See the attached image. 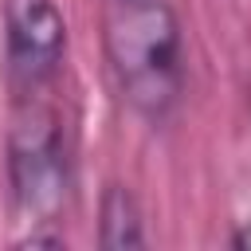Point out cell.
Masks as SVG:
<instances>
[{
	"label": "cell",
	"mask_w": 251,
	"mask_h": 251,
	"mask_svg": "<svg viewBox=\"0 0 251 251\" xmlns=\"http://www.w3.org/2000/svg\"><path fill=\"white\" fill-rule=\"evenodd\" d=\"M102 47L126 106L161 126L184 94V35L176 12L165 0H110Z\"/></svg>",
	"instance_id": "obj_1"
},
{
	"label": "cell",
	"mask_w": 251,
	"mask_h": 251,
	"mask_svg": "<svg viewBox=\"0 0 251 251\" xmlns=\"http://www.w3.org/2000/svg\"><path fill=\"white\" fill-rule=\"evenodd\" d=\"M231 247H239V251H251V220H243V224L235 227V235H231Z\"/></svg>",
	"instance_id": "obj_5"
},
{
	"label": "cell",
	"mask_w": 251,
	"mask_h": 251,
	"mask_svg": "<svg viewBox=\"0 0 251 251\" xmlns=\"http://www.w3.org/2000/svg\"><path fill=\"white\" fill-rule=\"evenodd\" d=\"M67 59V20L55 0H4V71L12 94H51Z\"/></svg>",
	"instance_id": "obj_3"
},
{
	"label": "cell",
	"mask_w": 251,
	"mask_h": 251,
	"mask_svg": "<svg viewBox=\"0 0 251 251\" xmlns=\"http://www.w3.org/2000/svg\"><path fill=\"white\" fill-rule=\"evenodd\" d=\"M8 188L16 212L31 227L59 220L71 196V141L59 106L47 94H16L4 137Z\"/></svg>",
	"instance_id": "obj_2"
},
{
	"label": "cell",
	"mask_w": 251,
	"mask_h": 251,
	"mask_svg": "<svg viewBox=\"0 0 251 251\" xmlns=\"http://www.w3.org/2000/svg\"><path fill=\"white\" fill-rule=\"evenodd\" d=\"M98 247L106 251H126V247H145V216L137 196L126 184H106L98 200Z\"/></svg>",
	"instance_id": "obj_4"
}]
</instances>
